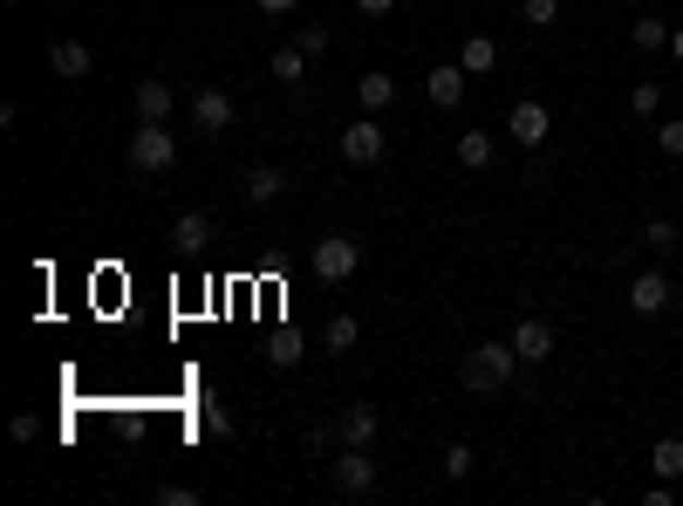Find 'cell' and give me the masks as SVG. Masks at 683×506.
I'll use <instances>...</instances> for the list:
<instances>
[{"mask_svg": "<svg viewBox=\"0 0 683 506\" xmlns=\"http://www.w3.org/2000/svg\"><path fill=\"white\" fill-rule=\"evenodd\" d=\"M328 41H336V35H328L321 21H308V28L294 35V48H301V56H308V62H315V56H328Z\"/></svg>", "mask_w": 683, "mask_h": 506, "instance_id": "obj_27", "label": "cell"}, {"mask_svg": "<svg viewBox=\"0 0 683 506\" xmlns=\"http://www.w3.org/2000/svg\"><path fill=\"white\" fill-rule=\"evenodd\" d=\"M206 432H212V438H233V418H225L212 397H206Z\"/></svg>", "mask_w": 683, "mask_h": 506, "instance_id": "obj_31", "label": "cell"}, {"mask_svg": "<svg viewBox=\"0 0 683 506\" xmlns=\"http://www.w3.org/2000/svg\"><path fill=\"white\" fill-rule=\"evenodd\" d=\"M649 472L656 479H683V438H656L649 445Z\"/></svg>", "mask_w": 683, "mask_h": 506, "instance_id": "obj_22", "label": "cell"}, {"mask_svg": "<svg viewBox=\"0 0 683 506\" xmlns=\"http://www.w3.org/2000/svg\"><path fill=\"white\" fill-rule=\"evenodd\" d=\"M8 8H14V0H8Z\"/></svg>", "mask_w": 683, "mask_h": 506, "instance_id": "obj_37", "label": "cell"}, {"mask_svg": "<svg viewBox=\"0 0 683 506\" xmlns=\"http://www.w3.org/2000/svg\"><path fill=\"white\" fill-rule=\"evenodd\" d=\"M281 192H288V171L281 165H253L246 171V198H253V206H273Z\"/></svg>", "mask_w": 683, "mask_h": 506, "instance_id": "obj_15", "label": "cell"}, {"mask_svg": "<svg viewBox=\"0 0 683 506\" xmlns=\"http://www.w3.org/2000/svg\"><path fill=\"white\" fill-rule=\"evenodd\" d=\"M492 158H499V144L486 131H459V165L465 171H492Z\"/></svg>", "mask_w": 683, "mask_h": 506, "instance_id": "obj_18", "label": "cell"}, {"mask_svg": "<svg viewBox=\"0 0 683 506\" xmlns=\"http://www.w3.org/2000/svg\"><path fill=\"white\" fill-rule=\"evenodd\" d=\"M629 117H643V123L663 117V83H636L629 89Z\"/></svg>", "mask_w": 683, "mask_h": 506, "instance_id": "obj_24", "label": "cell"}, {"mask_svg": "<svg viewBox=\"0 0 683 506\" xmlns=\"http://www.w3.org/2000/svg\"><path fill=\"white\" fill-rule=\"evenodd\" d=\"M643 246H649V253H676V246H683L676 219H649V226H643Z\"/></svg>", "mask_w": 683, "mask_h": 506, "instance_id": "obj_25", "label": "cell"}, {"mask_svg": "<svg viewBox=\"0 0 683 506\" xmlns=\"http://www.w3.org/2000/svg\"><path fill=\"white\" fill-rule=\"evenodd\" d=\"M48 69H56L62 83H83V75L96 69V56H89L83 41H56V48H48Z\"/></svg>", "mask_w": 683, "mask_h": 506, "instance_id": "obj_14", "label": "cell"}, {"mask_svg": "<svg viewBox=\"0 0 683 506\" xmlns=\"http://www.w3.org/2000/svg\"><path fill=\"white\" fill-rule=\"evenodd\" d=\"M308 267H315V281H328V288L356 281V267H363V240H356V233H328V240H315Z\"/></svg>", "mask_w": 683, "mask_h": 506, "instance_id": "obj_3", "label": "cell"}, {"mask_svg": "<svg viewBox=\"0 0 683 506\" xmlns=\"http://www.w3.org/2000/svg\"><path fill=\"white\" fill-rule=\"evenodd\" d=\"M212 233H219L212 213H198V206L171 219V246H179V253H206V246H212Z\"/></svg>", "mask_w": 683, "mask_h": 506, "instance_id": "obj_12", "label": "cell"}, {"mask_svg": "<svg viewBox=\"0 0 683 506\" xmlns=\"http://www.w3.org/2000/svg\"><path fill=\"white\" fill-rule=\"evenodd\" d=\"M356 342H363V322H356V315H336V322L321 328V349H328V357H349Z\"/></svg>", "mask_w": 683, "mask_h": 506, "instance_id": "obj_19", "label": "cell"}, {"mask_svg": "<svg viewBox=\"0 0 683 506\" xmlns=\"http://www.w3.org/2000/svg\"><path fill=\"white\" fill-rule=\"evenodd\" d=\"M629 41L643 48V56H656V48H670V21H656V14H643V21H629Z\"/></svg>", "mask_w": 683, "mask_h": 506, "instance_id": "obj_23", "label": "cell"}, {"mask_svg": "<svg viewBox=\"0 0 683 506\" xmlns=\"http://www.w3.org/2000/svg\"><path fill=\"white\" fill-rule=\"evenodd\" d=\"M465 83H472V75L459 62H438L431 75H424V96H431V110H459L465 104Z\"/></svg>", "mask_w": 683, "mask_h": 506, "instance_id": "obj_9", "label": "cell"}, {"mask_svg": "<svg viewBox=\"0 0 683 506\" xmlns=\"http://www.w3.org/2000/svg\"><path fill=\"white\" fill-rule=\"evenodd\" d=\"M643 499H649V506H676V479H656V486H649Z\"/></svg>", "mask_w": 683, "mask_h": 506, "instance_id": "obj_33", "label": "cell"}, {"mask_svg": "<svg viewBox=\"0 0 683 506\" xmlns=\"http://www.w3.org/2000/svg\"><path fill=\"white\" fill-rule=\"evenodd\" d=\"M520 349V363H547L553 357V328L540 322V315H526V322H513V336H505Z\"/></svg>", "mask_w": 683, "mask_h": 506, "instance_id": "obj_10", "label": "cell"}, {"mask_svg": "<svg viewBox=\"0 0 683 506\" xmlns=\"http://www.w3.org/2000/svg\"><path fill=\"white\" fill-rule=\"evenodd\" d=\"M123 158H131L137 179H164V171L179 165V137H171L164 123H137V131H131V150H123Z\"/></svg>", "mask_w": 683, "mask_h": 506, "instance_id": "obj_2", "label": "cell"}, {"mask_svg": "<svg viewBox=\"0 0 683 506\" xmlns=\"http://www.w3.org/2000/svg\"><path fill=\"white\" fill-rule=\"evenodd\" d=\"M328 479H336L342 499H369V493H376V459H369V445H342V459H328Z\"/></svg>", "mask_w": 683, "mask_h": 506, "instance_id": "obj_4", "label": "cell"}, {"mask_svg": "<svg viewBox=\"0 0 683 506\" xmlns=\"http://www.w3.org/2000/svg\"><path fill=\"white\" fill-rule=\"evenodd\" d=\"M356 8H363V14H390V8H397V0H356Z\"/></svg>", "mask_w": 683, "mask_h": 506, "instance_id": "obj_35", "label": "cell"}, {"mask_svg": "<svg viewBox=\"0 0 683 506\" xmlns=\"http://www.w3.org/2000/svg\"><path fill=\"white\" fill-rule=\"evenodd\" d=\"M253 8H260V14H273V21H281V14H294V0H253Z\"/></svg>", "mask_w": 683, "mask_h": 506, "instance_id": "obj_34", "label": "cell"}, {"mask_svg": "<svg viewBox=\"0 0 683 506\" xmlns=\"http://www.w3.org/2000/svg\"><path fill=\"white\" fill-rule=\"evenodd\" d=\"M656 144H663V158H683V117H663V123H656Z\"/></svg>", "mask_w": 683, "mask_h": 506, "instance_id": "obj_29", "label": "cell"}, {"mask_svg": "<svg viewBox=\"0 0 683 506\" xmlns=\"http://www.w3.org/2000/svg\"><path fill=\"white\" fill-rule=\"evenodd\" d=\"M336 144H342V158H349V165H376L390 137H383V123H376V117L363 110L356 123H342V137H336Z\"/></svg>", "mask_w": 683, "mask_h": 506, "instance_id": "obj_5", "label": "cell"}, {"mask_svg": "<svg viewBox=\"0 0 683 506\" xmlns=\"http://www.w3.org/2000/svg\"><path fill=\"white\" fill-rule=\"evenodd\" d=\"M8 432H14V445H35V438H41V418H14Z\"/></svg>", "mask_w": 683, "mask_h": 506, "instance_id": "obj_32", "label": "cell"}, {"mask_svg": "<svg viewBox=\"0 0 683 506\" xmlns=\"http://www.w3.org/2000/svg\"><path fill=\"white\" fill-rule=\"evenodd\" d=\"M459 69H465V75H492V69H499V41H492V35H465Z\"/></svg>", "mask_w": 683, "mask_h": 506, "instance_id": "obj_16", "label": "cell"}, {"mask_svg": "<svg viewBox=\"0 0 683 506\" xmlns=\"http://www.w3.org/2000/svg\"><path fill=\"white\" fill-rule=\"evenodd\" d=\"M670 301H676V288H670V274H663V267H649V274H636V281H629V309H636L643 322H649V315H663Z\"/></svg>", "mask_w": 683, "mask_h": 506, "instance_id": "obj_8", "label": "cell"}, {"mask_svg": "<svg viewBox=\"0 0 683 506\" xmlns=\"http://www.w3.org/2000/svg\"><path fill=\"white\" fill-rule=\"evenodd\" d=\"M513 370H520V349L513 342H478V349H465V363H459L465 390H478V397L505 390V384H513Z\"/></svg>", "mask_w": 683, "mask_h": 506, "instance_id": "obj_1", "label": "cell"}, {"mask_svg": "<svg viewBox=\"0 0 683 506\" xmlns=\"http://www.w3.org/2000/svg\"><path fill=\"white\" fill-rule=\"evenodd\" d=\"M301 357H308V336H301V328H281V336L267 342V363H273V370H294Z\"/></svg>", "mask_w": 683, "mask_h": 506, "instance_id": "obj_20", "label": "cell"}, {"mask_svg": "<svg viewBox=\"0 0 683 506\" xmlns=\"http://www.w3.org/2000/svg\"><path fill=\"white\" fill-rule=\"evenodd\" d=\"M356 104H363L369 117H376V110H390V104H397V75H376V69L356 75Z\"/></svg>", "mask_w": 683, "mask_h": 506, "instance_id": "obj_17", "label": "cell"}, {"mask_svg": "<svg viewBox=\"0 0 683 506\" xmlns=\"http://www.w3.org/2000/svg\"><path fill=\"white\" fill-rule=\"evenodd\" d=\"M520 14L534 21V28H553V21H561V0H520Z\"/></svg>", "mask_w": 683, "mask_h": 506, "instance_id": "obj_30", "label": "cell"}, {"mask_svg": "<svg viewBox=\"0 0 683 506\" xmlns=\"http://www.w3.org/2000/svg\"><path fill=\"white\" fill-rule=\"evenodd\" d=\"M171 110H179L171 83H164V75H144V83H137V123H171Z\"/></svg>", "mask_w": 683, "mask_h": 506, "instance_id": "obj_11", "label": "cell"}, {"mask_svg": "<svg viewBox=\"0 0 683 506\" xmlns=\"http://www.w3.org/2000/svg\"><path fill=\"white\" fill-rule=\"evenodd\" d=\"M472 466H478L472 445H444V479H472Z\"/></svg>", "mask_w": 683, "mask_h": 506, "instance_id": "obj_28", "label": "cell"}, {"mask_svg": "<svg viewBox=\"0 0 683 506\" xmlns=\"http://www.w3.org/2000/svg\"><path fill=\"white\" fill-rule=\"evenodd\" d=\"M206 493L198 486H179V479H171V486H150V506H198Z\"/></svg>", "mask_w": 683, "mask_h": 506, "instance_id": "obj_26", "label": "cell"}, {"mask_svg": "<svg viewBox=\"0 0 683 506\" xmlns=\"http://www.w3.org/2000/svg\"><path fill=\"white\" fill-rule=\"evenodd\" d=\"M233 117H240V104H233L225 89H198V96H192V123H198L206 137H225V131H233Z\"/></svg>", "mask_w": 683, "mask_h": 506, "instance_id": "obj_7", "label": "cell"}, {"mask_svg": "<svg viewBox=\"0 0 683 506\" xmlns=\"http://www.w3.org/2000/svg\"><path fill=\"white\" fill-rule=\"evenodd\" d=\"M505 131H513V144L540 150V144L553 137V117H547V104H534V96H526V104H513V110H505Z\"/></svg>", "mask_w": 683, "mask_h": 506, "instance_id": "obj_6", "label": "cell"}, {"mask_svg": "<svg viewBox=\"0 0 683 506\" xmlns=\"http://www.w3.org/2000/svg\"><path fill=\"white\" fill-rule=\"evenodd\" d=\"M670 56H676V62H683V28H670Z\"/></svg>", "mask_w": 683, "mask_h": 506, "instance_id": "obj_36", "label": "cell"}, {"mask_svg": "<svg viewBox=\"0 0 683 506\" xmlns=\"http://www.w3.org/2000/svg\"><path fill=\"white\" fill-rule=\"evenodd\" d=\"M267 75H273V83H301V75H308V56H301V48L288 41V48H273V56H267Z\"/></svg>", "mask_w": 683, "mask_h": 506, "instance_id": "obj_21", "label": "cell"}, {"mask_svg": "<svg viewBox=\"0 0 683 506\" xmlns=\"http://www.w3.org/2000/svg\"><path fill=\"white\" fill-rule=\"evenodd\" d=\"M342 445H376V432H383V418H376V403H349V411L336 418Z\"/></svg>", "mask_w": 683, "mask_h": 506, "instance_id": "obj_13", "label": "cell"}]
</instances>
